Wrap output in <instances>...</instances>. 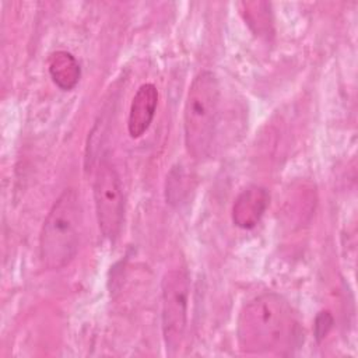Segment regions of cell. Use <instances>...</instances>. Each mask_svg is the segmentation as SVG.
Returning <instances> with one entry per match:
<instances>
[{
    "label": "cell",
    "mask_w": 358,
    "mask_h": 358,
    "mask_svg": "<svg viewBox=\"0 0 358 358\" xmlns=\"http://www.w3.org/2000/svg\"><path fill=\"white\" fill-rule=\"evenodd\" d=\"M190 278L185 268L169 270L161 284V326L166 350L176 352L185 338L187 327V309Z\"/></svg>",
    "instance_id": "obj_4"
},
{
    "label": "cell",
    "mask_w": 358,
    "mask_h": 358,
    "mask_svg": "<svg viewBox=\"0 0 358 358\" xmlns=\"http://www.w3.org/2000/svg\"><path fill=\"white\" fill-rule=\"evenodd\" d=\"M242 14L249 28L260 38L268 39L273 35V15L270 4L263 1L242 3Z\"/></svg>",
    "instance_id": "obj_9"
},
{
    "label": "cell",
    "mask_w": 358,
    "mask_h": 358,
    "mask_svg": "<svg viewBox=\"0 0 358 358\" xmlns=\"http://www.w3.org/2000/svg\"><path fill=\"white\" fill-rule=\"evenodd\" d=\"M333 326V317L329 312H320L316 316V322H315V336L317 338V341H320L322 338H324L327 336V333L330 331Z\"/></svg>",
    "instance_id": "obj_11"
},
{
    "label": "cell",
    "mask_w": 358,
    "mask_h": 358,
    "mask_svg": "<svg viewBox=\"0 0 358 358\" xmlns=\"http://www.w3.org/2000/svg\"><path fill=\"white\" fill-rule=\"evenodd\" d=\"M48 71L52 81L63 91L73 90L81 77L78 60L67 50H56L49 55Z\"/></svg>",
    "instance_id": "obj_8"
},
{
    "label": "cell",
    "mask_w": 358,
    "mask_h": 358,
    "mask_svg": "<svg viewBox=\"0 0 358 358\" xmlns=\"http://www.w3.org/2000/svg\"><path fill=\"white\" fill-rule=\"evenodd\" d=\"M158 105V90L154 84L145 83L136 91L127 117V131L131 138L141 137L151 126Z\"/></svg>",
    "instance_id": "obj_7"
},
{
    "label": "cell",
    "mask_w": 358,
    "mask_h": 358,
    "mask_svg": "<svg viewBox=\"0 0 358 358\" xmlns=\"http://www.w3.org/2000/svg\"><path fill=\"white\" fill-rule=\"evenodd\" d=\"M221 91L210 70L197 73L189 85L183 108V137L187 154L203 161L208 157L220 117Z\"/></svg>",
    "instance_id": "obj_2"
},
{
    "label": "cell",
    "mask_w": 358,
    "mask_h": 358,
    "mask_svg": "<svg viewBox=\"0 0 358 358\" xmlns=\"http://www.w3.org/2000/svg\"><path fill=\"white\" fill-rule=\"evenodd\" d=\"M83 229V208L73 189H66L50 207L41 234L39 259L46 270H62L76 257Z\"/></svg>",
    "instance_id": "obj_3"
},
{
    "label": "cell",
    "mask_w": 358,
    "mask_h": 358,
    "mask_svg": "<svg viewBox=\"0 0 358 358\" xmlns=\"http://www.w3.org/2000/svg\"><path fill=\"white\" fill-rule=\"evenodd\" d=\"M239 348L252 355H289L301 347L303 331L291 305L278 294L264 292L239 312Z\"/></svg>",
    "instance_id": "obj_1"
},
{
    "label": "cell",
    "mask_w": 358,
    "mask_h": 358,
    "mask_svg": "<svg viewBox=\"0 0 358 358\" xmlns=\"http://www.w3.org/2000/svg\"><path fill=\"white\" fill-rule=\"evenodd\" d=\"M166 179V200L171 204L180 203L186 193V175L183 169L180 166L173 168Z\"/></svg>",
    "instance_id": "obj_10"
},
{
    "label": "cell",
    "mask_w": 358,
    "mask_h": 358,
    "mask_svg": "<svg viewBox=\"0 0 358 358\" xmlns=\"http://www.w3.org/2000/svg\"><path fill=\"white\" fill-rule=\"evenodd\" d=\"M270 201L268 192L257 185L248 186L235 199L232 206V222L242 229L255 228L264 215Z\"/></svg>",
    "instance_id": "obj_6"
},
{
    "label": "cell",
    "mask_w": 358,
    "mask_h": 358,
    "mask_svg": "<svg viewBox=\"0 0 358 358\" xmlns=\"http://www.w3.org/2000/svg\"><path fill=\"white\" fill-rule=\"evenodd\" d=\"M92 189L99 231L103 238L115 241L123 224L124 197L120 178L106 157H102L98 164Z\"/></svg>",
    "instance_id": "obj_5"
}]
</instances>
